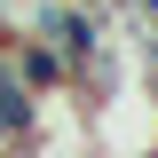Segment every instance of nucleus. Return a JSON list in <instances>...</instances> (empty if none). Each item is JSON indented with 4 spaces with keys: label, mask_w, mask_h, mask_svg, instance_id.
<instances>
[{
    "label": "nucleus",
    "mask_w": 158,
    "mask_h": 158,
    "mask_svg": "<svg viewBox=\"0 0 158 158\" xmlns=\"http://www.w3.org/2000/svg\"><path fill=\"white\" fill-rule=\"evenodd\" d=\"M16 87H32L40 103L63 95V87H71V56H63V48H48L40 32H24V40H16Z\"/></svg>",
    "instance_id": "obj_1"
},
{
    "label": "nucleus",
    "mask_w": 158,
    "mask_h": 158,
    "mask_svg": "<svg viewBox=\"0 0 158 158\" xmlns=\"http://www.w3.org/2000/svg\"><path fill=\"white\" fill-rule=\"evenodd\" d=\"M32 127H40V95L8 79V87H0V150H24V142H32Z\"/></svg>",
    "instance_id": "obj_2"
},
{
    "label": "nucleus",
    "mask_w": 158,
    "mask_h": 158,
    "mask_svg": "<svg viewBox=\"0 0 158 158\" xmlns=\"http://www.w3.org/2000/svg\"><path fill=\"white\" fill-rule=\"evenodd\" d=\"M0 32H16V40L32 32V0H0Z\"/></svg>",
    "instance_id": "obj_3"
},
{
    "label": "nucleus",
    "mask_w": 158,
    "mask_h": 158,
    "mask_svg": "<svg viewBox=\"0 0 158 158\" xmlns=\"http://www.w3.org/2000/svg\"><path fill=\"white\" fill-rule=\"evenodd\" d=\"M103 8H111V16H150L158 24V0H103Z\"/></svg>",
    "instance_id": "obj_4"
},
{
    "label": "nucleus",
    "mask_w": 158,
    "mask_h": 158,
    "mask_svg": "<svg viewBox=\"0 0 158 158\" xmlns=\"http://www.w3.org/2000/svg\"><path fill=\"white\" fill-rule=\"evenodd\" d=\"M16 79V32H0V87Z\"/></svg>",
    "instance_id": "obj_5"
}]
</instances>
